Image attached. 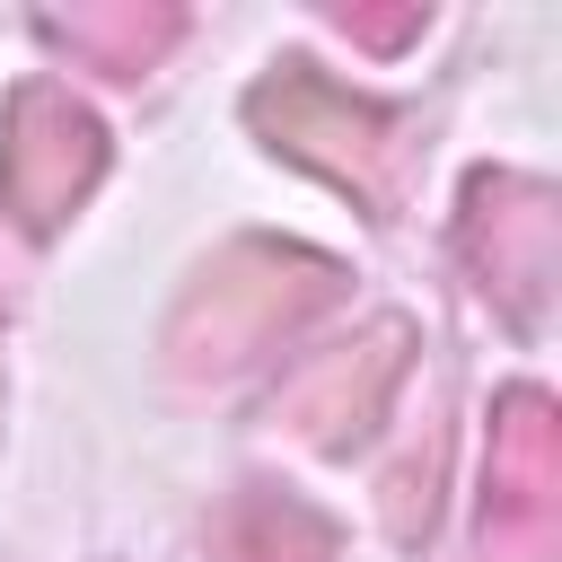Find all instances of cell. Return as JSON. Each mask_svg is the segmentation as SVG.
Masks as SVG:
<instances>
[{
	"label": "cell",
	"instance_id": "1",
	"mask_svg": "<svg viewBox=\"0 0 562 562\" xmlns=\"http://www.w3.org/2000/svg\"><path fill=\"white\" fill-rule=\"evenodd\" d=\"M325 299H334V263L325 255H299V246H228L193 281V299L176 316V360L184 369H237L246 351H263L272 334H290Z\"/></svg>",
	"mask_w": 562,
	"mask_h": 562
},
{
	"label": "cell",
	"instance_id": "2",
	"mask_svg": "<svg viewBox=\"0 0 562 562\" xmlns=\"http://www.w3.org/2000/svg\"><path fill=\"white\" fill-rule=\"evenodd\" d=\"M105 176V123L53 88V79H26L0 114V211L26 228V237H53Z\"/></svg>",
	"mask_w": 562,
	"mask_h": 562
},
{
	"label": "cell",
	"instance_id": "3",
	"mask_svg": "<svg viewBox=\"0 0 562 562\" xmlns=\"http://www.w3.org/2000/svg\"><path fill=\"white\" fill-rule=\"evenodd\" d=\"M562 527V430L536 386L501 395L492 448H483V553L501 562H544Z\"/></svg>",
	"mask_w": 562,
	"mask_h": 562
},
{
	"label": "cell",
	"instance_id": "4",
	"mask_svg": "<svg viewBox=\"0 0 562 562\" xmlns=\"http://www.w3.org/2000/svg\"><path fill=\"white\" fill-rule=\"evenodd\" d=\"M246 123H255L281 158H299V167L334 176L342 193H378L386 114H378V105H360V97H351L342 79H325L316 61H281V70L246 97Z\"/></svg>",
	"mask_w": 562,
	"mask_h": 562
},
{
	"label": "cell",
	"instance_id": "5",
	"mask_svg": "<svg viewBox=\"0 0 562 562\" xmlns=\"http://www.w3.org/2000/svg\"><path fill=\"white\" fill-rule=\"evenodd\" d=\"M457 246H465L474 281H483L518 325H536L544 281H553V193L527 184V176H474V184H465Z\"/></svg>",
	"mask_w": 562,
	"mask_h": 562
},
{
	"label": "cell",
	"instance_id": "6",
	"mask_svg": "<svg viewBox=\"0 0 562 562\" xmlns=\"http://www.w3.org/2000/svg\"><path fill=\"white\" fill-rule=\"evenodd\" d=\"M404 325L395 316H378L360 342H342V351H316L299 378H290V395H281V413H290V430L307 439V448H351L378 413H386V386L404 378Z\"/></svg>",
	"mask_w": 562,
	"mask_h": 562
},
{
	"label": "cell",
	"instance_id": "7",
	"mask_svg": "<svg viewBox=\"0 0 562 562\" xmlns=\"http://www.w3.org/2000/svg\"><path fill=\"white\" fill-rule=\"evenodd\" d=\"M211 562H334V527L290 492H228L211 509Z\"/></svg>",
	"mask_w": 562,
	"mask_h": 562
},
{
	"label": "cell",
	"instance_id": "8",
	"mask_svg": "<svg viewBox=\"0 0 562 562\" xmlns=\"http://www.w3.org/2000/svg\"><path fill=\"white\" fill-rule=\"evenodd\" d=\"M44 35L53 44H70L79 61H97V70H149L176 35H184V18L176 9H70V18H44Z\"/></svg>",
	"mask_w": 562,
	"mask_h": 562
},
{
	"label": "cell",
	"instance_id": "9",
	"mask_svg": "<svg viewBox=\"0 0 562 562\" xmlns=\"http://www.w3.org/2000/svg\"><path fill=\"white\" fill-rule=\"evenodd\" d=\"M342 26L386 53V44H413V35H422V9H342Z\"/></svg>",
	"mask_w": 562,
	"mask_h": 562
}]
</instances>
